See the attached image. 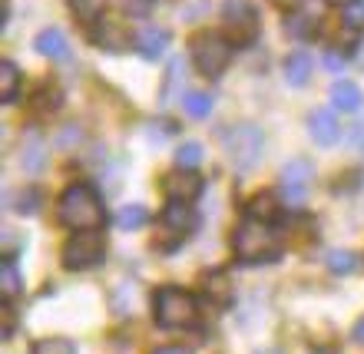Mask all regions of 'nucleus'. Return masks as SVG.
I'll list each match as a JSON object with an SVG mask.
<instances>
[{"instance_id": "obj_1", "label": "nucleus", "mask_w": 364, "mask_h": 354, "mask_svg": "<svg viewBox=\"0 0 364 354\" xmlns=\"http://www.w3.org/2000/svg\"><path fill=\"white\" fill-rule=\"evenodd\" d=\"M106 219L103 212V202L96 195L90 186H70L60 199V222L67 229H77V232H90V229H100Z\"/></svg>"}, {"instance_id": "obj_2", "label": "nucleus", "mask_w": 364, "mask_h": 354, "mask_svg": "<svg viewBox=\"0 0 364 354\" xmlns=\"http://www.w3.org/2000/svg\"><path fill=\"white\" fill-rule=\"evenodd\" d=\"M278 245H282V232L265 219H252L249 215V219L235 229V255H239L242 262L269 259V255L278 252Z\"/></svg>"}, {"instance_id": "obj_3", "label": "nucleus", "mask_w": 364, "mask_h": 354, "mask_svg": "<svg viewBox=\"0 0 364 354\" xmlns=\"http://www.w3.org/2000/svg\"><path fill=\"white\" fill-rule=\"evenodd\" d=\"M222 146L229 153V163L235 169H252V166L262 159V149H265V136H262L259 126L252 123H242V126H232L229 133L222 136Z\"/></svg>"}, {"instance_id": "obj_4", "label": "nucleus", "mask_w": 364, "mask_h": 354, "mask_svg": "<svg viewBox=\"0 0 364 354\" xmlns=\"http://www.w3.org/2000/svg\"><path fill=\"white\" fill-rule=\"evenodd\" d=\"M153 311H156V321L163 328H186L196 321L199 305H196V298H192L189 291H182V288H163V291H156V298H153Z\"/></svg>"}, {"instance_id": "obj_5", "label": "nucleus", "mask_w": 364, "mask_h": 354, "mask_svg": "<svg viewBox=\"0 0 364 354\" xmlns=\"http://www.w3.org/2000/svg\"><path fill=\"white\" fill-rule=\"evenodd\" d=\"M232 60V47L225 37H215V33H199L192 40V63L199 67V73L205 77H219L222 70L229 67Z\"/></svg>"}, {"instance_id": "obj_6", "label": "nucleus", "mask_w": 364, "mask_h": 354, "mask_svg": "<svg viewBox=\"0 0 364 354\" xmlns=\"http://www.w3.org/2000/svg\"><path fill=\"white\" fill-rule=\"evenodd\" d=\"M192 209L186 202H173V205H166L163 215H159V235H156V245L166 252L179 249L182 242L189 239L192 232Z\"/></svg>"}, {"instance_id": "obj_7", "label": "nucleus", "mask_w": 364, "mask_h": 354, "mask_svg": "<svg viewBox=\"0 0 364 354\" xmlns=\"http://www.w3.org/2000/svg\"><path fill=\"white\" fill-rule=\"evenodd\" d=\"M106 255V242L103 235L96 229L90 232H77L73 239L67 242V249H63V265L73 268V272H80V268H93L100 265Z\"/></svg>"}, {"instance_id": "obj_8", "label": "nucleus", "mask_w": 364, "mask_h": 354, "mask_svg": "<svg viewBox=\"0 0 364 354\" xmlns=\"http://www.w3.org/2000/svg\"><path fill=\"white\" fill-rule=\"evenodd\" d=\"M225 37L229 43H252L259 33V14L245 4V0H232L225 7Z\"/></svg>"}, {"instance_id": "obj_9", "label": "nucleus", "mask_w": 364, "mask_h": 354, "mask_svg": "<svg viewBox=\"0 0 364 354\" xmlns=\"http://www.w3.org/2000/svg\"><path fill=\"white\" fill-rule=\"evenodd\" d=\"M315 169L308 159H291V163L282 169V192H285V199L291 205H301L308 195V182H311Z\"/></svg>"}, {"instance_id": "obj_10", "label": "nucleus", "mask_w": 364, "mask_h": 354, "mask_svg": "<svg viewBox=\"0 0 364 354\" xmlns=\"http://www.w3.org/2000/svg\"><path fill=\"white\" fill-rule=\"evenodd\" d=\"M308 136H311L318 146L338 143V136H341V123H338V116L331 113V109H315V113L308 116Z\"/></svg>"}, {"instance_id": "obj_11", "label": "nucleus", "mask_w": 364, "mask_h": 354, "mask_svg": "<svg viewBox=\"0 0 364 354\" xmlns=\"http://www.w3.org/2000/svg\"><path fill=\"white\" fill-rule=\"evenodd\" d=\"M163 192H166V199H169V202H186V205H189V202L202 192V179H199V176H192V173L166 176Z\"/></svg>"}, {"instance_id": "obj_12", "label": "nucleus", "mask_w": 364, "mask_h": 354, "mask_svg": "<svg viewBox=\"0 0 364 354\" xmlns=\"http://www.w3.org/2000/svg\"><path fill=\"white\" fill-rule=\"evenodd\" d=\"M37 53L40 57H47V60H67L70 57V47H67V37H63V30H57V27H50V30H43L37 37Z\"/></svg>"}, {"instance_id": "obj_13", "label": "nucleus", "mask_w": 364, "mask_h": 354, "mask_svg": "<svg viewBox=\"0 0 364 354\" xmlns=\"http://www.w3.org/2000/svg\"><path fill=\"white\" fill-rule=\"evenodd\" d=\"M166 43H169V33H166L163 27H146V30H139V37H136L139 53H143V57H149V60L163 57Z\"/></svg>"}, {"instance_id": "obj_14", "label": "nucleus", "mask_w": 364, "mask_h": 354, "mask_svg": "<svg viewBox=\"0 0 364 354\" xmlns=\"http://www.w3.org/2000/svg\"><path fill=\"white\" fill-rule=\"evenodd\" d=\"M331 100H335L338 109H345V113H358L361 109V87L358 83H348V80H338L335 90H331Z\"/></svg>"}, {"instance_id": "obj_15", "label": "nucleus", "mask_w": 364, "mask_h": 354, "mask_svg": "<svg viewBox=\"0 0 364 354\" xmlns=\"http://www.w3.org/2000/svg\"><path fill=\"white\" fill-rule=\"evenodd\" d=\"M285 80L291 83V87H305L308 80H311V57H308L305 50H298V53H291V57H288Z\"/></svg>"}, {"instance_id": "obj_16", "label": "nucleus", "mask_w": 364, "mask_h": 354, "mask_svg": "<svg viewBox=\"0 0 364 354\" xmlns=\"http://www.w3.org/2000/svg\"><path fill=\"white\" fill-rule=\"evenodd\" d=\"M43 143H40V136H27L23 139V156H20V166L27 169V173H40L43 169Z\"/></svg>"}, {"instance_id": "obj_17", "label": "nucleus", "mask_w": 364, "mask_h": 354, "mask_svg": "<svg viewBox=\"0 0 364 354\" xmlns=\"http://www.w3.org/2000/svg\"><path fill=\"white\" fill-rule=\"evenodd\" d=\"M146 219H149V212H146V205H139V202H133V205H123V209L116 212V225L126 232H136L139 225H146Z\"/></svg>"}, {"instance_id": "obj_18", "label": "nucleus", "mask_w": 364, "mask_h": 354, "mask_svg": "<svg viewBox=\"0 0 364 354\" xmlns=\"http://www.w3.org/2000/svg\"><path fill=\"white\" fill-rule=\"evenodd\" d=\"M17 87H20V70L14 63H0V93H4V103H14L17 96Z\"/></svg>"}, {"instance_id": "obj_19", "label": "nucleus", "mask_w": 364, "mask_h": 354, "mask_svg": "<svg viewBox=\"0 0 364 354\" xmlns=\"http://www.w3.org/2000/svg\"><path fill=\"white\" fill-rule=\"evenodd\" d=\"M70 10H73L83 23H96V20L103 17L106 0H70Z\"/></svg>"}, {"instance_id": "obj_20", "label": "nucleus", "mask_w": 364, "mask_h": 354, "mask_svg": "<svg viewBox=\"0 0 364 354\" xmlns=\"http://www.w3.org/2000/svg\"><path fill=\"white\" fill-rule=\"evenodd\" d=\"M182 109H186V116H209L212 109V96L209 93H186L182 96Z\"/></svg>"}, {"instance_id": "obj_21", "label": "nucleus", "mask_w": 364, "mask_h": 354, "mask_svg": "<svg viewBox=\"0 0 364 354\" xmlns=\"http://www.w3.org/2000/svg\"><path fill=\"white\" fill-rule=\"evenodd\" d=\"M202 159H205V153H202L199 143H182L179 149H176V166H179V169H196Z\"/></svg>"}, {"instance_id": "obj_22", "label": "nucleus", "mask_w": 364, "mask_h": 354, "mask_svg": "<svg viewBox=\"0 0 364 354\" xmlns=\"http://www.w3.org/2000/svg\"><path fill=\"white\" fill-rule=\"evenodd\" d=\"M30 354H77V348L67 338H43V341H33Z\"/></svg>"}, {"instance_id": "obj_23", "label": "nucleus", "mask_w": 364, "mask_h": 354, "mask_svg": "<svg viewBox=\"0 0 364 354\" xmlns=\"http://www.w3.org/2000/svg\"><path fill=\"white\" fill-rule=\"evenodd\" d=\"M249 215L252 219H265V222H272L278 215V205H275V195H255L252 199V205H249Z\"/></svg>"}, {"instance_id": "obj_24", "label": "nucleus", "mask_w": 364, "mask_h": 354, "mask_svg": "<svg viewBox=\"0 0 364 354\" xmlns=\"http://www.w3.org/2000/svg\"><path fill=\"white\" fill-rule=\"evenodd\" d=\"M20 272H17V265L14 262H4V268H0V288H4V295L7 298H14V295H20Z\"/></svg>"}, {"instance_id": "obj_25", "label": "nucleus", "mask_w": 364, "mask_h": 354, "mask_svg": "<svg viewBox=\"0 0 364 354\" xmlns=\"http://www.w3.org/2000/svg\"><path fill=\"white\" fill-rule=\"evenodd\" d=\"M328 268L338 272V275H351V272L358 268V259L351 255V252H331V255H328Z\"/></svg>"}, {"instance_id": "obj_26", "label": "nucleus", "mask_w": 364, "mask_h": 354, "mask_svg": "<svg viewBox=\"0 0 364 354\" xmlns=\"http://www.w3.org/2000/svg\"><path fill=\"white\" fill-rule=\"evenodd\" d=\"M229 281H225V275H219V278H209V285H205V291H209V298H215L219 295V305H229V298H232V291L229 288Z\"/></svg>"}, {"instance_id": "obj_27", "label": "nucleus", "mask_w": 364, "mask_h": 354, "mask_svg": "<svg viewBox=\"0 0 364 354\" xmlns=\"http://www.w3.org/2000/svg\"><path fill=\"white\" fill-rule=\"evenodd\" d=\"M345 23L351 30H361L364 27V4H361V0H355V4H348V7H345Z\"/></svg>"}, {"instance_id": "obj_28", "label": "nucleus", "mask_w": 364, "mask_h": 354, "mask_svg": "<svg viewBox=\"0 0 364 354\" xmlns=\"http://www.w3.org/2000/svg\"><path fill=\"white\" fill-rule=\"evenodd\" d=\"M40 195L37 192H23V195H20V205H17V212H23V215H30V212H37L40 205Z\"/></svg>"}, {"instance_id": "obj_29", "label": "nucleus", "mask_w": 364, "mask_h": 354, "mask_svg": "<svg viewBox=\"0 0 364 354\" xmlns=\"http://www.w3.org/2000/svg\"><path fill=\"white\" fill-rule=\"evenodd\" d=\"M37 100H43V103H37L40 113H47V109H57V106H60V93H53V90H47V93H40Z\"/></svg>"}, {"instance_id": "obj_30", "label": "nucleus", "mask_w": 364, "mask_h": 354, "mask_svg": "<svg viewBox=\"0 0 364 354\" xmlns=\"http://www.w3.org/2000/svg\"><path fill=\"white\" fill-rule=\"evenodd\" d=\"M321 63H325V67H328V70H331V73H341V70H345V60L338 57L335 50H328L325 57H321Z\"/></svg>"}, {"instance_id": "obj_31", "label": "nucleus", "mask_w": 364, "mask_h": 354, "mask_svg": "<svg viewBox=\"0 0 364 354\" xmlns=\"http://www.w3.org/2000/svg\"><path fill=\"white\" fill-rule=\"evenodd\" d=\"M77 139H80V129L77 126H67V129L57 136V146H70V143H77Z\"/></svg>"}, {"instance_id": "obj_32", "label": "nucleus", "mask_w": 364, "mask_h": 354, "mask_svg": "<svg viewBox=\"0 0 364 354\" xmlns=\"http://www.w3.org/2000/svg\"><path fill=\"white\" fill-rule=\"evenodd\" d=\"M14 328H17V315H14V308H4V338L14 335Z\"/></svg>"}, {"instance_id": "obj_33", "label": "nucleus", "mask_w": 364, "mask_h": 354, "mask_svg": "<svg viewBox=\"0 0 364 354\" xmlns=\"http://www.w3.org/2000/svg\"><path fill=\"white\" fill-rule=\"evenodd\" d=\"M126 10H129V14H139V17H143L146 10H149V0H126Z\"/></svg>"}, {"instance_id": "obj_34", "label": "nucleus", "mask_w": 364, "mask_h": 354, "mask_svg": "<svg viewBox=\"0 0 364 354\" xmlns=\"http://www.w3.org/2000/svg\"><path fill=\"white\" fill-rule=\"evenodd\" d=\"M153 354H189L186 348H176V345H169V348H156Z\"/></svg>"}, {"instance_id": "obj_35", "label": "nucleus", "mask_w": 364, "mask_h": 354, "mask_svg": "<svg viewBox=\"0 0 364 354\" xmlns=\"http://www.w3.org/2000/svg\"><path fill=\"white\" fill-rule=\"evenodd\" d=\"M351 139H355V143H364V119L355 126V133H351Z\"/></svg>"}, {"instance_id": "obj_36", "label": "nucleus", "mask_w": 364, "mask_h": 354, "mask_svg": "<svg viewBox=\"0 0 364 354\" xmlns=\"http://www.w3.org/2000/svg\"><path fill=\"white\" fill-rule=\"evenodd\" d=\"M355 341H358V345H364V318L355 325Z\"/></svg>"}, {"instance_id": "obj_37", "label": "nucleus", "mask_w": 364, "mask_h": 354, "mask_svg": "<svg viewBox=\"0 0 364 354\" xmlns=\"http://www.w3.org/2000/svg\"><path fill=\"white\" fill-rule=\"evenodd\" d=\"M328 4H341V7H348V4H355V0H328Z\"/></svg>"}, {"instance_id": "obj_38", "label": "nucleus", "mask_w": 364, "mask_h": 354, "mask_svg": "<svg viewBox=\"0 0 364 354\" xmlns=\"http://www.w3.org/2000/svg\"><path fill=\"white\" fill-rule=\"evenodd\" d=\"M278 4H298V0H278Z\"/></svg>"}]
</instances>
